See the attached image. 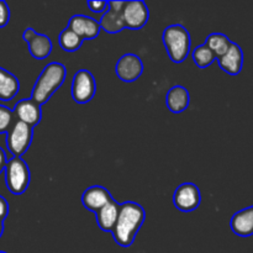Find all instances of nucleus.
Listing matches in <instances>:
<instances>
[{
    "instance_id": "12",
    "label": "nucleus",
    "mask_w": 253,
    "mask_h": 253,
    "mask_svg": "<svg viewBox=\"0 0 253 253\" xmlns=\"http://www.w3.org/2000/svg\"><path fill=\"white\" fill-rule=\"evenodd\" d=\"M124 4L125 1H108L109 9L99 21L101 30L108 34H118L125 29L123 19Z\"/></svg>"
},
{
    "instance_id": "24",
    "label": "nucleus",
    "mask_w": 253,
    "mask_h": 253,
    "mask_svg": "<svg viewBox=\"0 0 253 253\" xmlns=\"http://www.w3.org/2000/svg\"><path fill=\"white\" fill-rule=\"evenodd\" d=\"M9 20H10L9 5H7L4 0H0V29L6 26Z\"/></svg>"
},
{
    "instance_id": "21",
    "label": "nucleus",
    "mask_w": 253,
    "mask_h": 253,
    "mask_svg": "<svg viewBox=\"0 0 253 253\" xmlns=\"http://www.w3.org/2000/svg\"><path fill=\"white\" fill-rule=\"evenodd\" d=\"M59 46L62 47V49L66 52H76L81 48V46L83 44V40L76 34V32L72 31L69 27H66L63 31L59 34Z\"/></svg>"
},
{
    "instance_id": "23",
    "label": "nucleus",
    "mask_w": 253,
    "mask_h": 253,
    "mask_svg": "<svg viewBox=\"0 0 253 253\" xmlns=\"http://www.w3.org/2000/svg\"><path fill=\"white\" fill-rule=\"evenodd\" d=\"M16 118L11 109L0 105V133H7L14 126Z\"/></svg>"
},
{
    "instance_id": "8",
    "label": "nucleus",
    "mask_w": 253,
    "mask_h": 253,
    "mask_svg": "<svg viewBox=\"0 0 253 253\" xmlns=\"http://www.w3.org/2000/svg\"><path fill=\"white\" fill-rule=\"evenodd\" d=\"M150 11L146 2L141 0L125 1L123 7V19L125 27L130 30H140L147 24Z\"/></svg>"
},
{
    "instance_id": "13",
    "label": "nucleus",
    "mask_w": 253,
    "mask_h": 253,
    "mask_svg": "<svg viewBox=\"0 0 253 253\" xmlns=\"http://www.w3.org/2000/svg\"><path fill=\"white\" fill-rule=\"evenodd\" d=\"M110 192L106 188L101 185H93V187L86 188L82 194V204L89 211H93L94 214L99 211L103 207L113 200Z\"/></svg>"
},
{
    "instance_id": "4",
    "label": "nucleus",
    "mask_w": 253,
    "mask_h": 253,
    "mask_svg": "<svg viewBox=\"0 0 253 253\" xmlns=\"http://www.w3.org/2000/svg\"><path fill=\"white\" fill-rule=\"evenodd\" d=\"M5 183L9 192L14 195H21L29 188L31 173L27 163L21 157H12L5 166Z\"/></svg>"
},
{
    "instance_id": "17",
    "label": "nucleus",
    "mask_w": 253,
    "mask_h": 253,
    "mask_svg": "<svg viewBox=\"0 0 253 253\" xmlns=\"http://www.w3.org/2000/svg\"><path fill=\"white\" fill-rule=\"evenodd\" d=\"M119 212H120V204L115 199H113L95 214L96 224L103 231L113 232L118 221Z\"/></svg>"
},
{
    "instance_id": "26",
    "label": "nucleus",
    "mask_w": 253,
    "mask_h": 253,
    "mask_svg": "<svg viewBox=\"0 0 253 253\" xmlns=\"http://www.w3.org/2000/svg\"><path fill=\"white\" fill-rule=\"evenodd\" d=\"M9 215V203L4 197L0 195V222H4Z\"/></svg>"
},
{
    "instance_id": "1",
    "label": "nucleus",
    "mask_w": 253,
    "mask_h": 253,
    "mask_svg": "<svg viewBox=\"0 0 253 253\" xmlns=\"http://www.w3.org/2000/svg\"><path fill=\"white\" fill-rule=\"evenodd\" d=\"M146 219L145 209L135 202H125L120 204L118 221L113 230L116 244L121 247H130L136 239Z\"/></svg>"
},
{
    "instance_id": "18",
    "label": "nucleus",
    "mask_w": 253,
    "mask_h": 253,
    "mask_svg": "<svg viewBox=\"0 0 253 253\" xmlns=\"http://www.w3.org/2000/svg\"><path fill=\"white\" fill-rule=\"evenodd\" d=\"M168 109L174 114H180L187 110L190 103V96L188 89L182 85H174L168 90L166 98Z\"/></svg>"
},
{
    "instance_id": "25",
    "label": "nucleus",
    "mask_w": 253,
    "mask_h": 253,
    "mask_svg": "<svg viewBox=\"0 0 253 253\" xmlns=\"http://www.w3.org/2000/svg\"><path fill=\"white\" fill-rule=\"evenodd\" d=\"M88 7L90 11L96 12V14L105 12L106 9H109L108 1H101V0H91V1H88Z\"/></svg>"
},
{
    "instance_id": "22",
    "label": "nucleus",
    "mask_w": 253,
    "mask_h": 253,
    "mask_svg": "<svg viewBox=\"0 0 253 253\" xmlns=\"http://www.w3.org/2000/svg\"><path fill=\"white\" fill-rule=\"evenodd\" d=\"M192 56L194 63L202 69L208 68L209 66H211V64L214 63L215 59H216L214 52H212L205 43L195 47V49H193L192 52Z\"/></svg>"
},
{
    "instance_id": "3",
    "label": "nucleus",
    "mask_w": 253,
    "mask_h": 253,
    "mask_svg": "<svg viewBox=\"0 0 253 253\" xmlns=\"http://www.w3.org/2000/svg\"><path fill=\"white\" fill-rule=\"evenodd\" d=\"M162 41L170 61L174 63H182L189 56L192 40L189 31L183 25L174 24L166 27L162 34Z\"/></svg>"
},
{
    "instance_id": "14",
    "label": "nucleus",
    "mask_w": 253,
    "mask_h": 253,
    "mask_svg": "<svg viewBox=\"0 0 253 253\" xmlns=\"http://www.w3.org/2000/svg\"><path fill=\"white\" fill-rule=\"evenodd\" d=\"M12 113H14L16 120L21 121V123L26 124V125L31 126V127H34V126L39 125L41 123V105L35 103L31 98L22 99V100L17 101Z\"/></svg>"
},
{
    "instance_id": "27",
    "label": "nucleus",
    "mask_w": 253,
    "mask_h": 253,
    "mask_svg": "<svg viewBox=\"0 0 253 253\" xmlns=\"http://www.w3.org/2000/svg\"><path fill=\"white\" fill-rule=\"evenodd\" d=\"M6 163H7L6 155H5L4 150H2V148L0 147V174H1L2 170L5 169V166H6Z\"/></svg>"
},
{
    "instance_id": "28",
    "label": "nucleus",
    "mask_w": 253,
    "mask_h": 253,
    "mask_svg": "<svg viewBox=\"0 0 253 253\" xmlns=\"http://www.w3.org/2000/svg\"><path fill=\"white\" fill-rule=\"evenodd\" d=\"M2 232H4V222H0V237L2 236Z\"/></svg>"
},
{
    "instance_id": "7",
    "label": "nucleus",
    "mask_w": 253,
    "mask_h": 253,
    "mask_svg": "<svg viewBox=\"0 0 253 253\" xmlns=\"http://www.w3.org/2000/svg\"><path fill=\"white\" fill-rule=\"evenodd\" d=\"M202 195L198 185L194 183H183L173 194V204L179 211L190 212L199 208Z\"/></svg>"
},
{
    "instance_id": "6",
    "label": "nucleus",
    "mask_w": 253,
    "mask_h": 253,
    "mask_svg": "<svg viewBox=\"0 0 253 253\" xmlns=\"http://www.w3.org/2000/svg\"><path fill=\"white\" fill-rule=\"evenodd\" d=\"M96 91L95 78L86 69H81L73 76L72 98L78 104H86L94 98Z\"/></svg>"
},
{
    "instance_id": "5",
    "label": "nucleus",
    "mask_w": 253,
    "mask_h": 253,
    "mask_svg": "<svg viewBox=\"0 0 253 253\" xmlns=\"http://www.w3.org/2000/svg\"><path fill=\"white\" fill-rule=\"evenodd\" d=\"M32 138L34 127L16 120L6 133V146L14 157H21L31 146Z\"/></svg>"
},
{
    "instance_id": "15",
    "label": "nucleus",
    "mask_w": 253,
    "mask_h": 253,
    "mask_svg": "<svg viewBox=\"0 0 253 253\" xmlns=\"http://www.w3.org/2000/svg\"><path fill=\"white\" fill-rule=\"evenodd\" d=\"M220 68L226 72L230 76H237L242 71L244 66V52L242 48L235 42H231V46L226 53L217 58Z\"/></svg>"
},
{
    "instance_id": "10",
    "label": "nucleus",
    "mask_w": 253,
    "mask_h": 253,
    "mask_svg": "<svg viewBox=\"0 0 253 253\" xmlns=\"http://www.w3.org/2000/svg\"><path fill=\"white\" fill-rule=\"evenodd\" d=\"M22 39L29 44L30 54L35 59H44L51 54L53 44L47 35L39 34L32 27H27L22 34Z\"/></svg>"
},
{
    "instance_id": "20",
    "label": "nucleus",
    "mask_w": 253,
    "mask_h": 253,
    "mask_svg": "<svg viewBox=\"0 0 253 253\" xmlns=\"http://www.w3.org/2000/svg\"><path fill=\"white\" fill-rule=\"evenodd\" d=\"M231 42L232 41H230V39L226 35L219 34V32L210 34L207 37V40H205V44L214 52L216 59L226 53L227 49L231 46Z\"/></svg>"
},
{
    "instance_id": "29",
    "label": "nucleus",
    "mask_w": 253,
    "mask_h": 253,
    "mask_svg": "<svg viewBox=\"0 0 253 253\" xmlns=\"http://www.w3.org/2000/svg\"><path fill=\"white\" fill-rule=\"evenodd\" d=\"M0 253H6V252H4V251H0Z\"/></svg>"
},
{
    "instance_id": "9",
    "label": "nucleus",
    "mask_w": 253,
    "mask_h": 253,
    "mask_svg": "<svg viewBox=\"0 0 253 253\" xmlns=\"http://www.w3.org/2000/svg\"><path fill=\"white\" fill-rule=\"evenodd\" d=\"M116 76L125 83L135 82L142 76L143 63L137 54L126 53L120 57L115 66Z\"/></svg>"
},
{
    "instance_id": "16",
    "label": "nucleus",
    "mask_w": 253,
    "mask_h": 253,
    "mask_svg": "<svg viewBox=\"0 0 253 253\" xmlns=\"http://www.w3.org/2000/svg\"><path fill=\"white\" fill-rule=\"evenodd\" d=\"M232 232L240 237H250L253 235V205L237 211L230 222Z\"/></svg>"
},
{
    "instance_id": "11",
    "label": "nucleus",
    "mask_w": 253,
    "mask_h": 253,
    "mask_svg": "<svg viewBox=\"0 0 253 253\" xmlns=\"http://www.w3.org/2000/svg\"><path fill=\"white\" fill-rule=\"evenodd\" d=\"M68 27L73 32H76L82 40H94L99 36L101 27L99 21L86 15H73L69 19Z\"/></svg>"
},
{
    "instance_id": "2",
    "label": "nucleus",
    "mask_w": 253,
    "mask_h": 253,
    "mask_svg": "<svg viewBox=\"0 0 253 253\" xmlns=\"http://www.w3.org/2000/svg\"><path fill=\"white\" fill-rule=\"evenodd\" d=\"M67 76L66 66L58 62L47 64L41 72L32 88L31 99L39 105H43L49 100L54 91L58 90L64 83Z\"/></svg>"
},
{
    "instance_id": "19",
    "label": "nucleus",
    "mask_w": 253,
    "mask_h": 253,
    "mask_svg": "<svg viewBox=\"0 0 253 253\" xmlns=\"http://www.w3.org/2000/svg\"><path fill=\"white\" fill-rule=\"evenodd\" d=\"M20 90V82L9 71L0 67V100L10 101Z\"/></svg>"
}]
</instances>
